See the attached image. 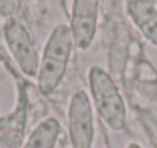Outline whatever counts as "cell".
Listing matches in <instances>:
<instances>
[{"mask_svg": "<svg viewBox=\"0 0 157 148\" xmlns=\"http://www.w3.org/2000/svg\"><path fill=\"white\" fill-rule=\"evenodd\" d=\"M127 15L140 34L157 48V6L150 0H125Z\"/></svg>", "mask_w": 157, "mask_h": 148, "instance_id": "6", "label": "cell"}, {"mask_svg": "<svg viewBox=\"0 0 157 148\" xmlns=\"http://www.w3.org/2000/svg\"><path fill=\"white\" fill-rule=\"evenodd\" d=\"M127 148H142L139 144H136V142H130L128 145H127Z\"/></svg>", "mask_w": 157, "mask_h": 148, "instance_id": "8", "label": "cell"}, {"mask_svg": "<svg viewBox=\"0 0 157 148\" xmlns=\"http://www.w3.org/2000/svg\"><path fill=\"white\" fill-rule=\"evenodd\" d=\"M67 130L72 148H93L95 119L93 104L84 90H76L69 101Z\"/></svg>", "mask_w": 157, "mask_h": 148, "instance_id": "4", "label": "cell"}, {"mask_svg": "<svg viewBox=\"0 0 157 148\" xmlns=\"http://www.w3.org/2000/svg\"><path fill=\"white\" fill-rule=\"evenodd\" d=\"M61 125L56 118H46L29 133L23 148H55Z\"/></svg>", "mask_w": 157, "mask_h": 148, "instance_id": "7", "label": "cell"}, {"mask_svg": "<svg viewBox=\"0 0 157 148\" xmlns=\"http://www.w3.org/2000/svg\"><path fill=\"white\" fill-rule=\"evenodd\" d=\"M35 2H41V0H35Z\"/></svg>", "mask_w": 157, "mask_h": 148, "instance_id": "11", "label": "cell"}, {"mask_svg": "<svg viewBox=\"0 0 157 148\" xmlns=\"http://www.w3.org/2000/svg\"><path fill=\"white\" fill-rule=\"evenodd\" d=\"M89 90L101 121L113 131L124 130L127 124V105L111 75L99 66H92L89 70Z\"/></svg>", "mask_w": 157, "mask_h": 148, "instance_id": "2", "label": "cell"}, {"mask_svg": "<svg viewBox=\"0 0 157 148\" xmlns=\"http://www.w3.org/2000/svg\"><path fill=\"white\" fill-rule=\"evenodd\" d=\"M3 38L20 72L29 78H37L40 55L26 26L15 18H9L3 26Z\"/></svg>", "mask_w": 157, "mask_h": 148, "instance_id": "3", "label": "cell"}, {"mask_svg": "<svg viewBox=\"0 0 157 148\" xmlns=\"http://www.w3.org/2000/svg\"><path fill=\"white\" fill-rule=\"evenodd\" d=\"M96 148H110L108 147V145H107V142H104V144H102V145H98V147Z\"/></svg>", "mask_w": 157, "mask_h": 148, "instance_id": "9", "label": "cell"}, {"mask_svg": "<svg viewBox=\"0 0 157 148\" xmlns=\"http://www.w3.org/2000/svg\"><path fill=\"white\" fill-rule=\"evenodd\" d=\"M150 2H153V3H154V5L157 6V0H150Z\"/></svg>", "mask_w": 157, "mask_h": 148, "instance_id": "10", "label": "cell"}, {"mask_svg": "<svg viewBox=\"0 0 157 148\" xmlns=\"http://www.w3.org/2000/svg\"><path fill=\"white\" fill-rule=\"evenodd\" d=\"M73 38L69 25L59 23L52 29L48 37L43 53L40 56V67L37 75V84L41 95L49 96L61 84L67 66L73 52Z\"/></svg>", "mask_w": 157, "mask_h": 148, "instance_id": "1", "label": "cell"}, {"mask_svg": "<svg viewBox=\"0 0 157 148\" xmlns=\"http://www.w3.org/2000/svg\"><path fill=\"white\" fill-rule=\"evenodd\" d=\"M99 17V0H73L70 12V32L75 48L87 50L96 35Z\"/></svg>", "mask_w": 157, "mask_h": 148, "instance_id": "5", "label": "cell"}]
</instances>
